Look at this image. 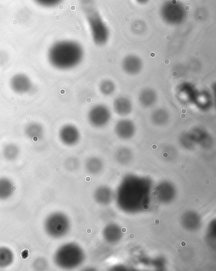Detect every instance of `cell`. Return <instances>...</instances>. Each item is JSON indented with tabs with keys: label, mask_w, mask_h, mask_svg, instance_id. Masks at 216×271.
Wrapping results in <instances>:
<instances>
[{
	"label": "cell",
	"mask_w": 216,
	"mask_h": 271,
	"mask_svg": "<svg viewBox=\"0 0 216 271\" xmlns=\"http://www.w3.org/2000/svg\"><path fill=\"white\" fill-rule=\"evenodd\" d=\"M160 17L165 24L178 26L185 22L188 11L185 4L178 0H167L160 8Z\"/></svg>",
	"instance_id": "6"
},
{
	"label": "cell",
	"mask_w": 216,
	"mask_h": 271,
	"mask_svg": "<svg viewBox=\"0 0 216 271\" xmlns=\"http://www.w3.org/2000/svg\"><path fill=\"white\" fill-rule=\"evenodd\" d=\"M48 268V263L44 257L36 258L33 263V268L35 271H45Z\"/></svg>",
	"instance_id": "29"
},
{
	"label": "cell",
	"mask_w": 216,
	"mask_h": 271,
	"mask_svg": "<svg viewBox=\"0 0 216 271\" xmlns=\"http://www.w3.org/2000/svg\"><path fill=\"white\" fill-rule=\"evenodd\" d=\"M138 100L142 107L145 108H151L157 102V92L150 87H146L140 91Z\"/></svg>",
	"instance_id": "17"
},
{
	"label": "cell",
	"mask_w": 216,
	"mask_h": 271,
	"mask_svg": "<svg viewBox=\"0 0 216 271\" xmlns=\"http://www.w3.org/2000/svg\"><path fill=\"white\" fill-rule=\"evenodd\" d=\"M133 153L130 149L123 147L116 151L115 158L119 164L123 165L128 164L133 159Z\"/></svg>",
	"instance_id": "25"
},
{
	"label": "cell",
	"mask_w": 216,
	"mask_h": 271,
	"mask_svg": "<svg viewBox=\"0 0 216 271\" xmlns=\"http://www.w3.org/2000/svg\"><path fill=\"white\" fill-rule=\"evenodd\" d=\"M93 198L99 205L109 206L114 201L115 194L111 188L106 185H101L94 191Z\"/></svg>",
	"instance_id": "15"
},
{
	"label": "cell",
	"mask_w": 216,
	"mask_h": 271,
	"mask_svg": "<svg viewBox=\"0 0 216 271\" xmlns=\"http://www.w3.org/2000/svg\"><path fill=\"white\" fill-rule=\"evenodd\" d=\"M116 90V85L113 80L104 79L100 82L99 91L105 96H112Z\"/></svg>",
	"instance_id": "26"
},
{
	"label": "cell",
	"mask_w": 216,
	"mask_h": 271,
	"mask_svg": "<svg viewBox=\"0 0 216 271\" xmlns=\"http://www.w3.org/2000/svg\"><path fill=\"white\" fill-rule=\"evenodd\" d=\"M20 155V149L14 143L6 144L2 150V155L8 162H14Z\"/></svg>",
	"instance_id": "23"
},
{
	"label": "cell",
	"mask_w": 216,
	"mask_h": 271,
	"mask_svg": "<svg viewBox=\"0 0 216 271\" xmlns=\"http://www.w3.org/2000/svg\"><path fill=\"white\" fill-rule=\"evenodd\" d=\"M10 87L14 93L25 94L29 93L33 88V82L26 73H18L11 77Z\"/></svg>",
	"instance_id": "10"
},
{
	"label": "cell",
	"mask_w": 216,
	"mask_h": 271,
	"mask_svg": "<svg viewBox=\"0 0 216 271\" xmlns=\"http://www.w3.org/2000/svg\"><path fill=\"white\" fill-rule=\"evenodd\" d=\"M207 242L210 245L212 249L216 248V219L211 220L208 226L206 235Z\"/></svg>",
	"instance_id": "27"
},
{
	"label": "cell",
	"mask_w": 216,
	"mask_h": 271,
	"mask_svg": "<svg viewBox=\"0 0 216 271\" xmlns=\"http://www.w3.org/2000/svg\"><path fill=\"white\" fill-rule=\"evenodd\" d=\"M80 166V162L77 158L75 157L68 158L66 160L65 167L69 171L73 172L76 171Z\"/></svg>",
	"instance_id": "28"
},
{
	"label": "cell",
	"mask_w": 216,
	"mask_h": 271,
	"mask_svg": "<svg viewBox=\"0 0 216 271\" xmlns=\"http://www.w3.org/2000/svg\"><path fill=\"white\" fill-rule=\"evenodd\" d=\"M104 167V163L101 158L92 156L85 162V168L88 173L96 175L101 173Z\"/></svg>",
	"instance_id": "20"
},
{
	"label": "cell",
	"mask_w": 216,
	"mask_h": 271,
	"mask_svg": "<svg viewBox=\"0 0 216 271\" xmlns=\"http://www.w3.org/2000/svg\"><path fill=\"white\" fill-rule=\"evenodd\" d=\"M82 6L93 43L98 47L106 45L110 39V30L100 11L96 8L95 1L82 0Z\"/></svg>",
	"instance_id": "3"
},
{
	"label": "cell",
	"mask_w": 216,
	"mask_h": 271,
	"mask_svg": "<svg viewBox=\"0 0 216 271\" xmlns=\"http://www.w3.org/2000/svg\"><path fill=\"white\" fill-rule=\"evenodd\" d=\"M43 228L46 234L50 238H63L70 233L71 228V220L66 214L56 211L50 213L45 218Z\"/></svg>",
	"instance_id": "5"
},
{
	"label": "cell",
	"mask_w": 216,
	"mask_h": 271,
	"mask_svg": "<svg viewBox=\"0 0 216 271\" xmlns=\"http://www.w3.org/2000/svg\"><path fill=\"white\" fill-rule=\"evenodd\" d=\"M194 102L201 109L207 110L212 105V98L210 94L206 91L200 92L196 93Z\"/></svg>",
	"instance_id": "24"
},
{
	"label": "cell",
	"mask_w": 216,
	"mask_h": 271,
	"mask_svg": "<svg viewBox=\"0 0 216 271\" xmlns=\"http://www.w3.org/2000/svg\"><path fill=\"white\" fill-rule=\"evenodd\" d=\"M115 134L117 137L123 141L132 139L137 132L134 121L128 118L119 119L114 127Z\"/></svg>",
	"instance_id": "12"
},
{
	"label": "cell",
	"mask_w": 216,
	"mask_h": 271,
	"mask_svg": "<svg viewBox=\"0 0 216 271\" xmlns=\"http://www.w3.org/2000/svg\"><path fill=\"white\" fill-rule=\"evenodd\" d=\"M15 190V185L10 178L0 177V201L10 198Z\"/></svg>",
	"instance_id": "19"
},
{
	"label": "cell",
	"mask_w": 216,
	"mask_h": 271,
	"mask_svg": "<svg viewBox=\"0 0 216 271\" xmlns=\"http://www.w3.org/2000/svg\"><path fill=\"white\" fill-rule=\"evenodd\" d=\"M102 236L105 242L110 245L118 244L123 237L121 227L115 222H110L104 227Z\"/></svg>",
	"instance_id": "14"
},
{
	"label": "cell",
	"mask_w": 216,
	"mask_h": 271,
	"mask_svg": "<svg viewBox=\"0 0 216 271\" xmlns=\"http://www.w3.org/2000/svg\"><path fill=\"white\" fill-rule=\"evenodd\" d=\"M59 138L62 144L66 146H75L81 139V133L79 128L73 124L64 125L59 131Z\"/></svg>",
	"instance_id": "9"
},
{
	"label": "cell",
	"mask_w": 216,
	"mask_h": 271,
	"mask_svg": "<svg viewBox=\"0 0 216 271\" xmlns=\"http://www.w3.org/2000/svg\"><path fill=\"white\" fill-rule=\"evenodd\" d=\"M84 57L83 47L77 41L64 40L51 45L47 53L48 61L53 68L66 71L77 67Z\"/></svg>",
	"instance_id": "2"
},
{
	"label": "cell",
	"mask_w": 216,
	"mask_h": 271,
	"mask_svg": "<svg viewBox=\"0 0 216 271\" xmlns=\"http://www.w3.org/2000/svg\"><path fill=\"white\" fill-rule=\"evenodd\" d=\"M113 109L117 115L128 116L132 113L133 109L132 100L125 96L117 98L113 103Z\"/></svg>",
	"instance_id": "16"
},
{
	"label": "cell",
	"mask_w": 216,
	"mask_h": 271,
	"mask_svg": "<svg viewBox=\"0 0 216 271\" xmlns=\"http://www.w3.org/2000/svg\"><path fill=\"white\" fill-rule=\"evenodd\" d=\"M64 0H34L38 5L45 8H54L59 5Z\"/></svg>",
	"instance_id": "30"
},
{
	"label": "cell",
	"mask_w": 216,
	"mask_h": 271,
	"mask_svg": "<svg viewBox=\"0 0 216 271\" xmlns=\"http://www.w3.org/2000/svg\"><path fill=\"white\" fill-rule=\"evenodd\" d=\"M15 255L10 248L0 247V269L10 267L14 263Z\"/></svg>",
	"instance_id": "22"
},
{
	"label": "cell",
	"mask_w": 216,
	"mask_h": 271,
	"mask_svg": "<svg viewBox=\"0 0 216 271\" xmlns=\"http://www.w3.org/2000/svg\"><path fill=\"white\" fill-rule=\"evenodd\" d=\"M151 184L150 180L130 174L124 178L115 194L117 206L124 212L137 214L148 208Z\"/></svg>",
	"instance_id": "1"
},
{
	"label": "cell",
	"mask_w": 216,
	"mask_h": 271,
	"mask_svg": "<svg viewBox=\"0 0 216 271\" xmlns=\"http://www.w3.org/2000/svg\"><path fill=\"white\" fill-rule=\"evenodd\" d=\"M87 117L92 127L101 128L109 124L112 118V112L107 105L98 104L89 109Z\"/></svg>",
	"instance_id": "7"
},
{
	"label": "cell",
	"mask_w": 216,
	"mask_h": 271,
	"mask_svg": "<svg viewBox=\"0 0 216 271\" xmlns=\"http://www.w3.org/2000/svg\"><path fill=\"white\" fill-rule=\"evenodd\" d=\"M86 255L76 243H64L55 251L54 262L57 268L63 270H73L84 263Z\"/></svg>",
	"instance_id": "4"
},
{
	"label": "cell",
	"mask_w": 216,
	"mask_h": 271,
	"mask_svg": "<svg viewBox=\"0 0 216 271\" xmlns=\"http://www.w3.org/2000/svg\"><path fill=\"white\" fill-rule=\"evenodd\" d=\"M153 194L159 203L168 204L171 203L176 199V188L171 181H162L156 186Z\"/></svg>",
	"instance_id": "8"
},
{
	"label": "cell",
	"mask_w": 216,
	"mask_h": 271,
	"mask_svg": "<svg viewBox=\"0 0 216 271\" xmlns=\"http://www.w3.org/2000/svg\"><path fill=\"white\" fill-rule=\"evenodd\" d=\"M24 133L28 139L36 142L42 139L44 135V128L40 123L31 122L25 127Z\"/></svg>",
	"instance_id": "18"
},
{
	"label": "cell",
	"mask_w": 216,
	"mask_h": 271,
	"mask_svg": "<svg viewBox=\"0 0 216 271\" xmlns=\"http://www.w3.org/2000/svg\"><path fill=\"white\" fill-rule=\"evenodd\" d=\"M121 68L126 74L130 76H135L143 70L144 61L138 55L128 54L122 60Z\"/></svg>",
	"instance_id": "11"
},
{
	"label": "cell",
	"mask_w": 216,
	"mask_h": 271,
	"mask_svg": "<svg viewBox=\"0 0 216 271\" xmlns=\"http://www.w3.org/2000/svg\"><path fill=\"white\" fill-rule=\"evenodd\" d=\"M180 224L183 229L187 231H197L201 229L202 227V217L201 215L196 211H187L181 215Z\"/></svg>",
	"instance_id": "13"
},
{
	"label": "cell",
	"mask_w": 216,
	"mask_h": 271,
	"mask_svg": "<svg viewBox=\"0 0 216 271\" xmlns=\"http://www.w3.org/2000/svg\"><path fill=\"white\" fill-rule=\"evenodd\" d=\"M170 115L167 110L164 108H157L151 112L150 120L154 125L162 127L166 125L169 121Z\"/></svg>",
	"instance_id": "21"
},
{
	"label": "cell",
	"mask_w": 216,
	"mask_h": 271,
	"mask_svg": "<svg viewBox=\"0 0 216 271\" xmlns=\"http://www.w3.org/2000/svg\"><path fill=\"white\" fill-rule=\"evenodd\" d=\"M150 0H135L138 4H141V5H144L149 3Z\"/></svg>",
	"instance_id": "31"
}]
</instances>
